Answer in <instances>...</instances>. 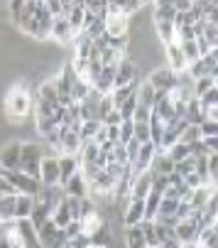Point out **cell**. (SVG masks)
Instances as JSON below:
<instances>
[{
  "label": "cell",
  "mask_w": 218,
  "mask_h": 248,
  "mask_svg": "<svg viewBox=\"0 0 218 248\" xmlns=\"http://www.w3.org/2000/svg\"><path fill=\"white\" fill-rule=\"evenodd\" d=\"M176 10L172 5H152V20L155 22H172Z\"/></svg>",
  "instance_id": "27"
},
{
  "label": "cell",
  "mask_w": 218,
  "mask_h": 248,
  "mask_svg": "<svg viewBox=\"0 0 218 248\" xmlns=\"http://www.w3.org/2000/svg\"><path fill=\"white\" fill-rule=\"evenodd\" d=\"M196 233H199V229H196V224H194L191 219H181V221L174 226V236H176L181 243H194V241H196Z\"/></svg>",
  "instance_id": "17"
},
{
  "label": "cell",
  "mask_w": 218,
  "mask_h": 248,
  "mask_svg": "<svg viewBox=\"0 0 218 248\" xmlns=\"http://www.w3.org/2000/svg\"><path fill=\"white\" fill-rule=\"evenodd\" d=\"M176 204H179V199L162 197V199H160V209H157V214H174V211H176ZM157 214H155V217H157Z\"/></svg>",
  "instance_id": "41"
},
{
  "label": "cell",
  "mask_w": 218,
  "mask_h": 248,
  "mask_svg": "<svg viewBox=\"0 0 218 248\" xmlns=\"http://www.w3.org/2000/svg\"><path fill=\"white\" fill-rule=\"evenodd\" d=\"M84 32L88 34L91 40H93V37H98V34H103V32H105V20H101V17H98V20H96V22H91Z\"/></svg>",
  "instance_id": "43"
},
{
  "label": "cell",
  "mask_w": 218,
  "mask_h": 248,
  "mask_svg": "<svg viewBox=\"0 0 218 248\" xmlns=\"http://www.w3.org/2000/svg\"><path fill=\"white\" fill-rule=\"evenodd\" d=\"M0 197H3V194H0Z\"/></svg>",
  "instance_id": "54"
},
{
  "label": "cell",
  "mask_w": 218,
  "mask_h": 248,
  "mask_svg": "<svg viewBox=\"0 0 218 248\" xmlns=\"http://www.w3.org/2000/svg\"><path fill=\"white\" fill-rule=\"evenodd\" d=\"M20 150L22 143H8L0 148V170H20Z\"/></svg>",
  "instance_id": "9"
},
{
  "label": "cell",
  "mask_w": 218,
  "mask_h": 248,
  "mask_svg": "<svg viewBox=\"0 0 218 248\" xmlns=\"http://www.w3.org/2000/svg\"><path fill=\"white\" fill-rule=\"evenodd\" d=\"M34 125H37V133H40L42 138L57 128V123L52 121V116H34Z\"/></svg>",
  "instance_id": "30"
},
{
  "label": "cell",
  "mask_w": 218,
  "mask_h": 248,
  "mask_svg": "<svg viewBox=\"0 0 218 248\" xmlns=\"http://www.w3.org/2000/svg\"><path fill=\"white\" fill-rule=\"evenodd\" d=\"M49 37H52V40H57L59 45H69V42H71L74 32H71V27H69V22H66V17H64V15H54Z\"/></svg>",
  "instance_id": "14"
},
{
  "label": "cell",
  "mask_w": 218,
  "mask_h": 248,
  "mask_svg": "<svg viewBox=\"0 0 218 248\" xmlns=\"http://www.w3.org/2000/svg\"><path fill=\"white\" fill-rule=\"evenodd\" d=\"M123 231H125V248H145V238H142L140 224L123 226Z\"/></svg>",
  "instance_id": "21"
},
{
  "label": "cell",
  "mask_w": 218,
  "mask_h": 248,
  "mask_svg": "<svg viewBox=\"0 0 218 248\" xmlns=\"http://www.w3.org/2000/svg\"><path fill=\"white\" fill-rule=\"evenodd\" d=\"M184 185L189 187V189H196V187H201V185H208V182H203L201 177L196 174V172H191V174H187L184 177Z\"/></svg>",
  "instance_id": "46"
},
{
  "label": "cell",
  "mask_w": 218,
  "mask_h": 248,
  "mask_svg": "<svg viewBox=\"0 0 218 248\" xmlns=\"http://www.w3.org/2000/svg\"><path fill=\"white\" fill-rule=\"evenodd\" d=\"M42 3L52 15H61V0H42Z\"/></svg>",
  "instance_id": "47"
},
{
  "label": "cell",
  "mask_w": 218,
  "mask_h": 248,
  "mask_svg": "<svg viewBox=\"0 0 218 248\" xmlns=\"http://www.w3.org/2000/svg\"><path fill=\"white\" fill-rule=\"evenodd\" d=\"M123 57H125V52H118V49H113V47H105V49L101 52V64H118Z\"/></svg>",
  "instance_id": "37"
},
{
  "label": "cell",
  "mask_w": 218,
  "mask_h": 248,
  "mask_svg": "<svg viewBox=\"0 0 218 248\" xmlns=\"http://www.w3.org/2000/svg\"><path fill=\"white\" fill-rule=\"evenodd\" d=\"M147 3H152V0H140V5H147Z\"/></svg>",
  "instance_id": "50"
},
{
  "label": "cell",
  "mask_w": 218,
  "mask_h": 248,
  "mask_svg": "<svg viewBox=\"0 0 218 248\" xmlns=\"http://www.w3.org/2000/svg\"><path fill=\"white\" fill-rule=\"evenodd\" d=\"M179 47H181V54H184L187 64H191V62L199 59V49H196V42H194V40H189V42H179Z\"/></svg>",
  "instance_id": "34"
},
{
  "label": "cell",
  "mask_w": 218,
  "mask_h": 248,
  "mask_svg": "<svg viewBox=\"0 0 218 248\" xmlns=\"http://www.w3.org/2000/svg\"><path fill=\"white\" fill-rule=\"evenodd\" d=\"M152 113H157L162 121L174 118V101H172V93H169V91H155Z\"/></svg>",
  "instance_id": "11"
},
{
  "label": "cell",
  "mask_w": 218,
  "mask_h": 248,
  "mask_svg": "<svg viewBox=\"0 0 218 248\" xmlns=\"http://www.w3.org/2000/svg\"><path fill=\"white\" fill-rule=\"evenodd\" d=\"M103 123L98 118H88V121H81V128H79V138H81V143H88V140H93V135L98 133Z\"/></svg>",
  "instance_id": "23"
},
{
  "label": "cell",
  "mask_w": 218,
  "mask_h": 248,
  "mask_svg": "<svg viewBox=\"0 0 218 248\" xmlns=\"http://www.w3.org/2000/svg\"><path fill=\"white\" fill-rule=\"evenodd\" d=\"M155 153H157V148L150 143H142L140 148H137V155L132 157V162H130V170H132V174H142V172H147L150 170V162H152V157H155Z\"/></svg>",
  "instance_id": "6"
},
{
  "label": "cell",
  "mask_w": 218,
  "mask_h": 248,
  "mask_svg": "<svg viewBox=\"0 0 218 248\" xmlns=\"http://www.w3.org/2000/svg\"><path fill=\"white\" fill-rule=\"evenodd\" d=\"M61 192H64L66 197H76V199L88 197V182H86V177L81 174V170H79V172H76V174L61 187Z\"/></svg>",
  "instance_id": "13"
},
{
  "label": "cell",
  "mask_w": 218,
  "mask_h": 248,
  "mask_svg": "<svg viewBox=\"0 0 218 248\" xmlns=\"http://www.w3.org/2000/svg\"><path fill=\"white\" fill-rule=\"evenodd\" d=\"M147 81L152 84L155 91H174V86H176V72H172L169 66H155L152 72H150V77H147Z\"/></svg>",
  "instance_id": "4"
},
{
  "label": "cell",
  "mask_w": 218,
  "mask_h": 248,
  "mask_svg": "<svg viewBox=\"0 0 218 248\" xmlns=\"http://www.w3.org/2000/svg\"><path fill=\"white\" fill-rule=\"evenodd\" d=\"M196 246L199 248H218V224L201 229L196 233Z\"/></svg>",
  "instance_id": "19"
},
{
  "label": "cell",
  "mask_w": 218,
  "mask_h": 248,
  "mask_svg": "<svg viewBox=\"0 0 218 248\" xmlns=\"http://www.w3.org/2000/svg\"><path fill=\"white\" fill-rule=\"evenodd\" d=\"M88 243L91 246H105V248H111L113 246V231H111V226L103 221L96 231L88 233Z\"/></svg>",
  "instance_id": "18"
},
{
  "label": "cell",
  "mask_w": 218,
  "mask_h": 248,
  "mask_svg": "<svg viewBox=\"0 0 218 248\" xmlns=\"http://www.w3.org/2000/svg\"><path fill=\"white\" fill-rule=\"evenodd\" d=\"M174 172H176V174H181V177L191 174V172H194V157H184V160L174 162Z\"/></svg>",
  "instance_id": "40"
},
{
  "label": "cell",
  "mask_w": 218,
  "mask_h": 248,
  "mask_svg": "<svg viewBox=\"0 0 218 248\" xmlns=\"http://www.w3.org/2000/svg\"><path fill=\"white\" fill-rule=\"evenodd\" d=\"M88 91H91V84H88L84 77H79L74 84H71V91H69V93H71V98H74V101H81Z\"/></svg>",
  "instance_id": "29"
},
{
  "label": "cell",
  "mask_w": 218,
  "mask_h": 248,
  "mask_svg": "<svg viewBox=\"0 0 218 248\" xmlns=\"http://www.w3.org/2000/svg\"><path fill=\"white\" fill-rule=\"evenodd\" d=\"M155 30H157V42L164 47L167 42H174V22H155Z\"/></svg>",
  "instance_id": "24"
},
{
  "label": "cell",
  "mask_w": 218,
  "mask_h": 248,
  "mask_svg": "<svg viewBox=\"0 0 218 248\" xmlns=\"http://www.w3.org/2000/svg\"><path fill=\"white\" fill-rule=\"evenodd\" d=\"M88 248H105V246H88Z\"/></svg>",
  "instance_id": "51"
},
{
  "label": "cell",
  "mask_w": 218,
  "mask_h": 248,
  "mask_svg": "<svg viewBox=\"0 0 218 248\" xmlns=\"http://www.w3.org/2000/svg\"><path fill=\"white\" fill-rule=\"evenodd\" d=\"M179 140H181V143H196V140H201V130H199V125H187L184 130H181V135H179Z\"/></svg>",
  "instance_id": "32"
},
{
  "label": "cell",
  "mask_w": 218,
  "mask_h": 248,
  "mask_svg": "<svg viewBox=\"0 0 218 248\" xmlns=\"http://www.w3.org/2000/svg\"><path fill=\"white\" fill-rule=\"evenodd\" d=\"M137 77V64L135 59L130 57H123L118 64H116V77H113V89H120L125 84H130L132 79Z\"/></svg>",
  "instance_id": "5"
},
{
  "label": "cell",
  "mask_w": 218,
  "mask_h": 248,
  "mask_svg": "<svg viewBox=\"0 0 218 248\" xmlns=\"http://www.w3.org/2000/svg\"><path fill=\"white\" fill-rule=\"evenodd\" d=\"M76 172H79V157L76 155H59V187H64Z\"/></svg>",
  "instance_id": "15"
},
{
  "label": "cell",
  "mask_w": 218,
  "mask_h": 248,
  "mask_svg": "<svg viewBox=\"0 0 218 248\" xmlns=\"http://www.w3.org/2000/svg\"><path fill=\"white\" fill-rule=\"evenodd\" d=\"M199 130H201V138H216L218 135V121H201L199 123Z\"/></svg>",
  "instance_id": "38"
},
{
  "label": "cell",
  "mask_w": 218,
  "mask_h": 248,
  "mask_svg": "<svg viewBox=\"0 0 218 248\" xmlns=\"http://www.w3.org/2000/svg\"><path fill=\"white\" fill-rule=\"evenodd\" d=\"M123 217V226H135L145 219V202L142 199H128L125 209L120 211Z\"/></svg>",
  "instance_id": "10"
},
{
  "label": "cell",
  "mask_w": 218,
  "mask_h": 248,
  "mask_svg": "<svg viewBox=\"0 0 218 248\" xmlns=\"http://www.w3.org/2000/svg\"><path fill=\"white\" fill-rule=\"evenodd\" d=\"M152 189V177L150 172H142V174H132L130 180V189H128V199H145Z\"/></svg>",
  "instance_id": "8"
},
{
  "label": "cell",
  "mask_w": 218,
  "mask_h": 248,
  "mask_svg": "<svg viewBox=\"0 0 218 248\" xmlns=\"http://www.w3.org/2000/svg\"><path fill=\"white\" fill-rule=\"evenodd\" d=\"M15 219V194H3L0 197V221Z\"/></svg>",
  "instance_id": "25"
},
{
  "label": "cell",
  "mask_w": 218,
  "mask_h": 248,
  "mask_svg": "<svg viewBox=\"0 0 218 248\" xmlns=\"http://www.w3.org/2000/svg\"><path fill=\"white\" fill-rule=\"evenodd\" d=\"M137 103H142V106H150L152 108V103H155V89H152V84L150 81H140V86H137Z\"/></svg>",
  "instance_id": "26"
},
{
  "label": "cell",
  "mask_w": 218,
  "mask_h": 248,
  "mask_svg": "<svg viewBox=\"0 0 218 248\" xmlns=\"http://www.w3.org/2000/svg\"><path fill=\"white\" fill-rule=\"evenodd\" d=\"M174 0H152V5H172Z\"/></svg>",
  "instance_id": "49"
},
{
  "label": "cell",
  "mask_w": 218,
  "mask_h": 248,
  "mask_svg": "<svg viewBox=\"0 0 218 248\" xmlns=\"http://www.w3.org/2000/svg\"><path fill=\"white\" fill-rule=\"evenodd\" d=\"M191 3H196V0H191Z\"/></svg>",
  "instance_id": "53"
},
{
  "label": "cell",
  "mask_w": 218,
  "mask_h": 248,
  "mask_svg": "<svg viewBox=\"0 0 218 248\" xmlns=\"http://www.w3.org/2000/svg\"><path fill=\"white\" fill-rule=\"evenodd\" d=\"M132 125H135V123H132V118H125V121L118 125V143H123V145H125L128 140H132Z\"/></svg>",
  "instance_id": "35"
},
{
  "label": "cell",
  "mask_w": 218,
  "mask_h": 248,
  "mask_svg": "<svg viewBox=\"0 0 218 248\" xmlns=\"http://www.w3.org/2000/svg\"><path fill=\"white\" fill-rule=\"evenodd\" d=\"M3 172V177L15 187V192L17 194H29V197H37L40 194V189H42V182L40 180H34V177H29V174H25L22 170H0Z\"/></svg>",
  "instance_id": "2"
},
{
  "label": "cell",
  "mask_w": 218,
  "mask_h": 248,
  "mask_svg": "<svg viewBox=\"0 0 218 248\" xmlns=\"http://www.w3.org/2000/svg\"><path fill=\"white\" fill-rule=\"evenodd\" d=\"M128 30H130V17H125V15H108L105 17V34H111V37L128 34Z\"/></svg>",
  "instance_id": "16"
},
{
  "label": "cell",
  "mask_w": 218,
  "mask_h": 248,
  "mask_svg": "<svg viewBox=\"0 0 218 248\" xmlns=\"http://www.w3.org/2000/svg\"><path fill=\"white\" fill-rule=\"evenodd\" d=\"M101 123H103V125H120V123H123V116H120L118 108H113L111 113H105V116L101 118Z\"/></svg>",
  "instance_id": "45"
},
{
  "label": "cell",
  "mask_w": 218,
  "mask_h": 248,
  "mask_svg": "<svg viewBox=\"0 0 218 248\" xmlns=\"http://www.w3.org/2000/svg\"><path fill=\"white\" fill-rule=\"evenodd\" d=\"M116 108V106H113V98H111V93H103L101 96V101H98V108H96V118L101 121L105 113H111Z\"/></svg>",
  "instance_id": "33"
},
{
  "label": "cell",
  "mask_w": 218,
  "mask_h": 248,
  "mask_svg": "<svg viewBox=\"0 0 218 248\" xmlns=\"http://www.w3.org/2000/svg\"><path fill=\"white\" fill-rule=\"evenodd\" d=\"M216 81H218L216 77H201V79H194V96H201L203 91H208V89L218 86Z\"/></svg>",
  "instance_id": "31"
},
{
  "label": "cell",
  "mask_w": 218,
  "mask_h": 248,
  "mask_svg": "<svg viewBox=\"0 0 218 248\" xmlns=\"http://www.w3.org/2000/svg\"><path fill=\"white\" fill-rule=\"evenodd\" d=\"M81 138L79 133L69 130L66 125H59V155H79Z\"/></svg>",
  "instance_id": "7"
},
{
  "label": "cell",
  "mask_w": 218,
  "mask_h": 248,
  "mask_svg": "<svg viewBox=\"0 0 218 248\" xmlns=\"http://www.w3.org/2000/svg\"><path fill=\"white\" fill-rule=\"evenodd\" d=\"M172 8H174L176 13H184V10H191V0H174V3H172Z\"/></svg>",
  "instance_id": "48"
},
{
  "label": "cell",
  "mask_w": 218,
  "mask_h": 248,
  "mask_svg": "<svg viewBox=\"0 0 218 248\" xmlns=\"http://www.w3.org/2000/svg\"><path fill=\"white\" fill-rule=\"evenodd\" d=\"M147 125H150V143H152L155 148H160V140H162V133H164V121H162L157 113H150Z\"/></svg>",
  "instance_id": "22"
},
{
  "label": "cell",
  "mask_w": 218,
  "mask_h": 248,
  "mask_svg": "<svg viewBox=\"0 0 218 248\" xmlns=\"http://www.w3.org/2000/svg\"><path fill=\"white\" fill-rule=\"evenodd\" d=\"M40 182L44 187H59V155L49 153L40 162Z\"/></svg>",
  "instance_id": "3"
},
{
  "label": "cell",
  "mask_w": 218,
  "mask_h": 248,
  "mask_svg": "<svg viewBox=\"0 0 218 248\" xmlns=\"http://www.w3.org/2000/svg\"><path fill=\"white\" fill-rule=\"evenodd\" d=\"M32 111V96H29V89H13L5 98V113L15 121H22L27 113Z\"/></svg>",
  "instance_id": "1"
},
{
  "label": "cell",
  "mask_w": 218,
  "mask_h": 248,
  "mask_svg": "<svg viewBox=\"0 0 218 248\" xmlns=\"http://www.w3.org/2000/svg\"><path fill=\"white\" fill-rule=\"evenodd\" d=\"M145 248H160V246H145Z\"/></svg>",
  "instance_id": "52"
},
{
  "label": "cell",
  "mask_w": 218,
  "mask_h": 248,
  "mask_svg": "<svg viewBox=\"0 0 218 248\" xmlns=\"http://www.w3.org/2000/svg\"><path fill=\"white\" fill-rule=\"evenodd\" d=\"M164 59L169 62L167 66L172 69V72H184L187 69V59H184V54H181V47H179L176 40L164 45Z\"/></svg>",
  "instance_id": "12"
},
{
  "label": "cell",
  "mask_w": 218,
  "mask_h": 248,
  "mask_svg": "<svg viewBox=\"0 0 218 248\" xmlns=\"http://www.w3.org/2000/svg\"><path fill=\"white\" fill-rule=\"evenodd\" d=\"M196 98H199L201 111H206V108H213V106H218V86H213V89L203 91V93H201V96H196Z\"/></svg>",
  "instance_id": "28"
},
{
  "label": "cell",
  "mask_w": 218,
  "mask_h": 248,
  "mask_svg": "<svg viewBox=\"0 0 218 248\" xmlns=\"http://www.w3.org/2000/svg\"><path fill=\"white\" fill-rule=\"evenodd\" d=\"M194 42H196V49H199V57H203V54H208L211 49H218V47H213L203 34H199V37H194Z\"/></svg>",
  "instance_id": "44"
},
{
  "label": "cell",
  "mask_w": 218,
  "mask_h": 248,
  "mask_svg": "<svg viewBox=\"0 0 218 248\" xmlns=\"http://www.w3.org/2000/svg\"><path fill=\"white\" fill-rule=\"evenodd\" d=\"M34 197L29 194H15V219H27L32 214Z\"/></svg>",
  "instance_id": "20"
},
{
  "label": "cell",
  "mask_w": 218,
  "mask_h": 248,
  "mask_svg": "<svg viewBox=\"0 0 218 248\" xmlns=\"http://www.w3.org/2000/svg\"><path fill=\"white\" fill-rule=\"evenodd\" d=\"M203 37L213 45V47H218V22H206V27H203Z\"/></svg>",
  "instance_id": "42"
},
{
  "label": "cell",
  "mask_w": 218,
  "mask_h": 248,
  "mask_svg": "<svg viewBox=\"0 0 218 248\" xmlns=\"http://www.w3.org/2000/svg\"><path fill=\"white\" fill-rule=\"evenodd\" d=\"M132 140H137V143H147L150 140V125L147 123H135L132 125Z\"/></svg>",
  "instance_id": "36"
},
{
  "label": "cell",
  "mask_w": 218,
  "mask_h": 248,
  "mask_svg": "<svg viewBox=\"0 0 218 248\" xmlns=\"http://www.w3.org/2000/svg\"><path fill=\"white\" fill-rule=\"evenodd\" d=\"M150 113H152L150 106L137 103V106H135V111H132V121H135V123H147V121H150Z\"/></svg>",
  "instance_id": "39"
}]
</instances>
